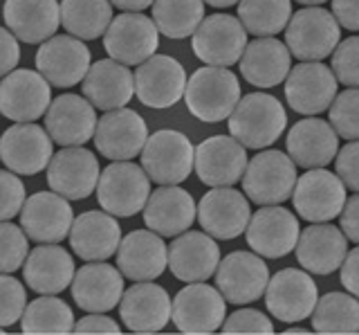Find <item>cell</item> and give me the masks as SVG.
<instances>
[{
	"label": "cell",
	"mask_w": 359,
	"mask_h": 335,
	"mask_svg": "<svg viewBox=\"0 0 359 335\" xmlns=\"http://www.w3.org/2000/svg\"><path fill=\"white\" fill-rule=\"evenodd\" d=\"M287 113L274 95L250 93L241 97L229 115V133L245 149L263 151L283 136Z\"/></svg>",
	"instance_id": "1"
},
{
	"label": "cell",
	"mask_w": 359,
	"mask_h": 335,
	"mask_svg": "<svg viewBox=\"0 0 359 335\" xmlns=\"http://www.w3.org/2000/svg\"><path fill=\"white\" fill-rule=\"evenodd\" d=\"M184 102L189 113L207 124L229 119L241 102V81L227 68L205 65L187 79Z\"/></svg>",
	"instance_id": "2"
},
{
	"label": "cell",
	"mask_w": 359,
	"mask_h": 335,
	"mask_svg": "<svg viewBox=\"0 0 359 335\" xmlns=\"http://www.w3.org/2000/svg\"><path fill=\"white\" fill-rule=\"evenodd\" d=\"M297 164L283 151L267 149L247 162L243 194L256 205H280L292 198L297 185Z\"/></svg>",
	"instance_id": "3"
},
{
	"label": "cell",
	"mask_w": 359,
	"mask_h": 335,
	"mask_svg": "<svg viewBox=\"0 0 359 335\" xmlns=\"http://www.w3.org/2000/svg\"><path fill=\"white\" fill-rule=\"evenodd\" d=\"M151 196V178L142 164L117 160L108 164L99 176L97 200L104 211L119 218H130L144 209Z\"/></svg>",
	"instance_id": "4"
},
{
	"label": "cell",
	"mask_w": 359,
	"mask_h": 335,
	"mask_svg": "<svg viewBox=\"0 0 359 335\" xmlns=\"http://www.w3.org/2000/svg\"><path fill=\"white\" fill-rule=\"evenodd\" d=\"M341 41V25L323 7H303L285 27V46L299 61H323Z\"/></svg>",
	"instance_id": "5"
},
{
	"label": "cell",
	"mask_w": 359,
	"mask_h": 335,
	"mask_svg": "<svg viewBox=\"0 0 359 335\" xmlns=\"http://www.w3.org/2000/svg\"><path fill=\"white\" fill-rule=\"evenodd\" d=\"M142 169L157 185H180L194 171L196 147L180 131L162 129L149 136L142 149Z\"/></svg>",
	"instance_id": "6"
},
{
	"label": "cell",
	"mask_w": 359,
	"mask_h": 335,
	"mask_svg": "<svg viewBox=\"0 0 359 335\" xmlns=\"http://www.w3.org/2000/svg\"><path fill=\"white\" fill-rule=\"evenodd\" d=\"M292 203L301 218L310 223H330L341 214L346 205V185L325 166L308 169L297 178Z\"/></svg>",
	"instance_id": "7"
},
{
	"label": "cell",
	"mask_w": 359,
	"mask_h": 335,
	"mask_svg": "<svg viewBox=\"0 0 359 335\" xmlns=\"http://www.w3.org/2000/svg\"><path fill=\"white\" fill-rule=\"evenodd\" d=\"M227 317V301L220 290L205 282H194L173 297L171 320L180 333H216Z\"/></svg>",
	"instance_id": "8"
},
{
	"label": "cell",
	"mask_w": 359,
	"mask_h": 335,
	"mask_svg": "<svg viewBox=\"0 0 359 335\" xmlns=\"http://www.w3.org/2000/svg\"><path fill=\"white\" fill-rule=\"evenodd\" d=\"M265 306L278 322H301L312 315L319 290L308 270L283 268L274 272L265 288Z\"/></svg>",
	"instance_id": "9"
},
{
	"label": "cell",
	"mask_w": 359,
	"mask_h": 335,
	"mask_svg": "<svg viewBox=\"0 0 359 335\" xmlns=\"http://www.w3.org/2000/svg\"><path fill=\"white\" fill-rule=\"evenodd\" d=\"M191 48L202 63L229 68L241 61L247 48V29L238 18L229 14H213L198 25Z\"/></svg>",
	"instance_id": "10"
},
{
	"label": "cell",
	"mask_w": 359,
	"mask_h": 335,
	"mask_svg": "<svg viewBox=\"0 0 359 335\" xmlns=\"http://www.w3.org/2000/svg\"><path fill=\"white\" fill-rule=\"evenodd\" d=\"M160 46V32L153 18L142 12H123L112 18L104 34V48L110 59L123 65H140L151 59Z\"/></svg>",
	"instance_id": "11"
},
{
	"label": "cell",
	"mask_w": 359,
	"mask_h": 335,
	"mask_svg": "<svg viewBox=\"0 0 359 335\" xmlns=\"http://www.w3.org/2000/svg\"><path fill=\"white\" fill-rule=\"evenodd\" d=\"M135 77V97L149 108H171L184 97L187 72L184 65L168 54H153L137 65Z\"/></svg>",
	"instance_id": "12"
},
{
	"label": "cell",
	"mask_w": 359,
	"mask_h": 335,
	"mask_svg": "<svg viewBox=\"0 0 359 335\" xmlns=\"http://www.w3.org/2000/svg\"><path fill=\"white\" fill-rule=\"evenodd\" d=\"M337 77L321 61H301L285 79L287 106L299 115L314 117L328 110L337 97Z\"/></svg>",
	"instance_id": "13"
},
{
	"label": "cell",
	"mask_w": 359,
	"mask_h": 335,
	"mask_svg": "<svg viewBox=\"0 0 359 335\" xmlns=\"http://www.w3.org/2000/svg\"><path fill=\"white\" fill-rule=\"evenodd\" d=\"M269 284L267 263L261 259V254L252 252H231L220 259L216 268V288L224 301L236 306L252 304L265 295Z\"/></svg>",
	"instance_id": "14"
},
{
	"label": "cell",
	"mask_w": 359,
	"mask_h": 335,
	"mask_svg": "<svg viewBox=\"0 0 359 335\" xmlns=\"http://www.w3.org/2000/svg\"><path fill=\"white\" fill-rule=\"evenodd\" d=\"M52 104V86L36 70L18 68L0 79V113L11 121H36Z\"/></svg>",
	"instance_id": "15"
},
{
	"label": "cell",
	"mask_w": 359,
	"mask_h": 335,
	"mask_svg": "<svg viewBox=\"0 0 359 335\" xmlns=\"http://www.w3.org/2000/svg\"><path fill=\"white\" fill-rule=\"evenodd\" d=\"M52 155L50 133L34 121H16L0 138V160L18 176H36L48 169Z\"/></svg>",
	"instance_id": "16"
},
{
	"label": "cell",
	"mask_w": 359,
	"mask_h": 335,
	"mask_svg": "<svg viewBox=\"0 0 359 335\" xmlns=\"http://www.w3.org/2000/svg\"><path fill=\"white\" fill-rule=\"evenodd\" d=\"M247 245L265 259H280L297 248L299 218L280 205H263L247 223Z\"/></svg>",
	"instance_id": "17"
},
{
	"label": "cell",
	"mask_w": 359,
	"mask_h": 335,
	"mask_svg": "<svg viewBox=\"0 0 359 335\" xmlns=\"http://www.w3.org/2000/svg\"><path fill=\"white\" fill-rule=\"evenodd\" d=\"M97 155L83 147H63L52 155L48 164V185L52 192L67 200H83L99 183Z\"/></svg>",
	"instance_id": "18"
},
{
	"label": "cell",
	"mask_w": 359,
	"mask_h": 335,
	"mask_svg": "<svg viewBox=\"0 0 359 335\" xmlns=\"http://www.w3.org/2000/svg\"><path fill=\"white\" fill-rule=\"evenodd\" d=\"M250 218V198L231 187H211L198 205V221L202 230L220 241L241 237Z\"/></svg>",
	"instance_id": "19"
},
{
	"label": "cell",
	"mask_w": 359,
	"mask_h": 335,
	"mask_svg": "<svg viewBox=\"0 0 359 335\" xmlns=\"http://www.w3.org/2000/svg\"><path fill=\"white\" fill-rule=\"evenodd\" d=\"M146 140H149V126L144 117L126 106L106 110V115H101L97 121L95 147L112 162L133 160L142 153Z\"/></svg>",
	"instance_id": "20"
},
{
	"label": "cell",
	"mask_w": 359,
	"mask_h": 335,
	"mask_svg": "<svg viewBox=\"0 0 359 335\" xmlns=\"http://www.w3.org/2000/svg\"><path fill=\"white\" fill-rule=\"evenodd\" d=\"M90 50L76 37H52L36 52V70L56 88H72L83 81L90 70Z\"/></svg>",
	"instance_id": "21"
},
{
	"label": "cell",
	"mask_w": 359,
	"mask_h": 335,
	"mask_svg": "<svg viewBox=\"0 0 359 335\" xmlns=\"http://www.w3.org/2000/svg\"><path fill=\"white\" fill-rule=\"evenodd\" d=\"M70 200L56 192H36L20 209V228L34 243H61L72 230Z\"/></svg>",
	"instance_id": "22"
},
{
	"label": "cell",
	"mask_w": 359,
	"mask_h": 335,
	"mask_svg": "<svg viewBox=\"0 0 359 335\" xmlns=\"http://www.w3.org/2000/svg\"><path fill=\"white\" fill-rule=\"evenodd\" d=\"M97 108L83 95L65 93L50 104L45 113V131L61 147H83L97 131Z\"/></svg>",
	"instance_id": "23"
},
{
	"label": "cell",
	"mask_w": 359,
	"mask_h": 335,
	"mask_svg": "<svg viewBox=\"0 0 359 335\" xmlns=\"http://www.w3.org/2000/svg\"><path fill=\"white\" fill-rule=\"evenodd\" d=\"M247 162V151L238 140L213 136L196 147L194 169L207 187H231L243 178Z\"/></svg>",
	"instance_id": "24"
},
{
	"label": "cell",
	"mask_w": 359,
	"mask_h": 335,
	"mask_svg": "<svg viewBox=\"0 0 359 335\" xmlns=\"http://www.w3.org/2000/svg\"><path fill=\"white\" fill-rule=\"evenodd\" d=\"M171 304L166 288L153 282H135L119 299V317L133 333H157L171 320Z\"/></svg>",
	"instance_id": "25"
},
{
	"label": "cell",
	"mask_w": 359,
	"mask_h": 335,
	"mask_svg": "<svg viewBox=\"0 0 359 335\" xmlns=\"http://www.w3.org/2000/svg\"><path fill=\"white\" fill-rule=\"evenodd\" d=\"M220 248L207 232H182L168 245V268L184 284L207 282L216 275Z\"/></svg>",
	"instance_id": "26"
},
{
	"label": "cell",
	"mask_w": 359,
	"mask_h": 335,
	"mask_svg": "<svg viewBox=\"0 0 359 335\" xmlns=\"http://www.w3.org/2000/svg\"><path fill=\"white\" fill-rule=\"evenodd\" d=\"M117 268L130 282H153L168 265V245L153 230H133L117 248Z\"/></svg>",
	"instance_id": "27"
},
{
	"label": "cell",
	"mask_w": 359,
	"mask_h": 335,
	"mask_svg": "<svg viewBox=\"0 0 359 335\" xmlns=\"http://www.w3.org/2000/svg\"><path fill=\"white\" fill-rule=\"evenodd\" d=\"M123 295V275L106 261H86L72 279V299L86 313H110Z\"/></svg>",
	"instance_id": "28"
},
{
	"label": "cell",
	"mask_w": 359,
	"mask_h": 335,
	"mask_svg": "<svg viewBox=\"0 0 359 335\" xmlns=\"http://www.w3.org/2000/svg\"><path fill=\"white\" fill-rule=\"evenodd\" d=\"M144 223L160 237H177L196 223L198 205L180 185H160L144 205Z\"/></svg>",
	"instance_id": "29"
},
{
	"label": "cell",
	"mask_w": 359,
	"mask_h": 335,
	"mask_svg": "<svg viewBox=\"0 0 359 335\" xmlns=\"http://www.w3.org/2000/svg\"><path fill=\"white\" fill-rule=\"evenodd\" d=\"M72 252L83 261H108L117 254L121 243V228L108 211L90 209L79 214L67 234Z\"/></svg>",
	"instance_id": "30"
},
{
	"label": "cell",
	"mask_w": 359,
	"mask_h": 335,
	"mask_svg": "<svg viewBox=\"0 0 359 335\" xmlns=\"http://www.w3.org/2000/svg\"><path fill=\"white\" fill-rule=\"evenodd\" d=\"M297 261L312 275H332L341 268L348 254V239L341 228L330 223H314L299 234Z\"/></svg>",
	"instance_id": "31"
},
{
	"label": "cell",
	"mask_w": 359,
	"mask_h": 335,
	"mask_svg": "<svg viewBox=\"0 0 359 335\" xmlns=\"http://www.w3.org/2000/svg\"><path fill=\"white\" fill-rule=\"evenodd\" d=\"M287 155L297 166L303 169H319L334 160L339 151V136L330 121L321 117L299 119L287 133Z\"/></svg>",
	"instance_id": "32"
},
{
	"label": "cell",
	"mask_w": 359,
	"mask_h": 335,
	"mask_svg": "<svg viewBox=\"0 0 359 335\" xmlns=\"http://www.w3.org/2000/svg\"><path fill=\"white\" fill-rule=\"evenodd\" d=\"M74 259L72 254L59 243H41L34 248L25 263H22V277L25 284L39 295H59L74 279Z\"/></svg>",
	"instance_id": "33"
},
{
	"label": "cell",
	"mask_w": 359,
	"mask_h": 335,
	"mask_svg": "<svg viewBox=\"0 0 359 335\" xmlns=\"http://www.w3.org/2000/svg\"><path fill=\"white\" fill-rule=\"evenodd\" d=\"M81 93L97 110L123 108L135 97V77L115 59H101L90 65L81 81Z\"/></svg>",
	"instance_id": "34"
},
{
	"label": "cell",
	"mask_w": 359,
	"mask_h": 335,
	"mask_svg": "<svg viewBox=\"0 0 359 335\" xmlns=\"http://www.w3.org/2000/svg\"><path fill=\"white\" fill-rule=\"evenodd\" d=\"M3 18L18 41L36 46L56 34L61 25V5L56 0H7Z\"/></svg>",
	"instance_id": "35"
},
{
	"label": "cell",
	"mask_w": 359,
	"mask_h": 335,
	"mask_svg": "<svg viewBox=\"0 0 359 335\" xmlns=\"http://www.w3.org/2000/svg\"><path fill=\"white\" fill-rule=\"evenodd\" d=\"M238 63L247 84L256 88H274L287 79L292 70V54L283 41L261 37L247 43Z\"/></svg>",
	"instance_id": "36"
},
{
	"label": "cell",
	"mask_w": 359,
	"mask_h": 335,
	"mask_svg": "<svg viewBox=\"0 0 359 335\" xmlns=\"http://www.w3.org/2000/svg\"><path fill=\"white\" fill-rule=\"evenodd\" d=\"M112 23L110 0H61V25L70 37L95 41Z\"/></svg>",
	"instance_id": "37"
},
{
	"label": "cell",
	"mask_w": 359,
	"mask_h": 335,
	"mask_svg": "<svg viewBox=\"0 0 359 335\" xmlns=\"http://www.w3.org/2000/svg\"><path fill=\"white\" fill-rule=\"evenodd\" d=\"M202 20H205L202 0H155L153 3V23L162 37L171 41L194 37Z\"/></svg>",
	"instance_id": "38"
},
{
	"label": "cell",
	"mask_w": 359,
	"mask_h": 335,
	"mask_svg": "<svg viewBox=\"0 0 359 335\" xmlns=\"http://www.w3.org/2000/svg\"><path fill=\"white\" fill-rule=\"evenodd\" d=\"M20 331L36 335H63L74 331V315L72 308L56 295H41L25 306L20 317Z\"/></svg>",
	"instance_id": "39"
},
{
	"label": "cell",
	"mask_w": 359,
	"mask_h": 335,
	"mask_svg": "<svg viewBox=\"0 0 359 335\" xmlns=\"http://www.w3.org/2000/svg\"><path fill=\"white\" fill-rule=\"evenodd\" d=\"M317 333H359V299L351 293H328L317 299L312 310Z\"/></svg>",
	"instance_id": "40"
},
{
	"label": "cell",
	"mask_w": 359,
	"mask_h": 335,
	"mask_svg": "<svg viewBox=\"0 0 359 335\" xmlns=\"http://www.w3.org/2000/svg\"><path fill=\"white\" fill-rule=\"evenodd\" d=\"M292 18V0H241L238 20L254 37H276Z\"/></svg>",
	"instance_id": "41"
},
{
	"label": "cell",
	"mask_w": 359,
	"mask_h": 335,
	"mask_svg": "<svg viewBox=\"0 0 359 335\" xmlns=\"http://www.w3.org/2000/svg\"><path fill=\"white\" fill-rule=\"evenodd\" d=\"M328 115L337 136L348 142L359 140V88H348L337 95L328 108Z\"/></svg>",
	"instance_id": "42"
},
{
	"label": "cell",
	"mask_w": 359,
	"mask_h": 335,
	"mask_svg": "<svg viewBox=\"0 0 359 335\" xmlns=\"http://www.w3.org/2000/svg\"><path fill=\"white\" fill-rule=\"evenodd\" d=\"M29 254V237L25 230L9 221H0V275L16 272Z\"/></svg>",
	"instance_id": "43"
},
{
	"label": "cell",
	"mask_w": 359,
	"mask_h": 335,
	"mask_svg": "<svg viewBox=\"0 0 359 335\" xmlns=\"http://www.w3.org/2000/svg\"><path fill=\"white\" fill-rule=\"evenodd\" d=\"M332 57V72L337 81L348 88H359V37H348L339 41Z\"/></svg>",
	"instance_id": "44"
},
{
	"label": "cell",
	"mask_w": 359,
	"mask_h": 335,
	"mask_svg": "<svg viewBox=\"0 0 359 335\" xmlns=\"http://www.w3.org/2000/svg\"><path fill=\"white\" fill-rule=\"evenodd\" d=\"M27 306V290L16 277L0 275V327L16 324Z\"/></svg>",
	"instance_id": "45"
},
{
	"label": "cell",
	"mask_w": 359,
	"mask_h": 335,
	"mask_svg": "<svg viewBox=\"0 0 359 335\" xmlns=\"http://www.w3.org/2000/svg\"><path fill=\"white\" fill-rule=\"evenodd\" d=\"M25 185L14 171H0V221L16 218L25 205Z\"/></svg>",
	"instance_id": "46"
},
{
	"label": "cell",
	"mask_w": 359,
	"mask_h": 335,
	"mask_svg": "<svg viewBox=\"0 0 359 335\" xmlns=\"http://www.w3.org/2000/svg\"><path fill=\"white\" fill-rule=\"evenodd\" d=\"M220 331L222 333H265V335H272L274 324L261 310L241 308V310L231 313L229 317H224Z\"/></svg>",
	"instance_id": "47"
},
{
	"label": "cell",
	"mask_w": 359,
	"mask_h": 335,
	"mask_svg": "<svg viewBox=\"0 0 359 335\" xmlns=\"http://www.w3.org/2000/svg\"><path fill=\"white\" fill-rule=\"evenodd\" d=\"M334 173L351 192H359V140L348 142L334 155Z\"/></svg>",
	"instance_id": "48"
},
{
	"label": "cell",
	"mask_w": 359,
	"mask_h": 335,
	"mask_svg": "<svg viewBox=\"0 0 359 335\" xmlns=\"http://www.w3.org/2000/svg\"><path fill=\"white\" fill-rule=\"evenodd\" d=\"M20 61V46L18 39L11 34L7 27H0V79L16 70Z\"/></svg>",
	"instance_id": "49"
},
{
	"label": "cell",
	"mask_w": 359,
	"mask_h": 335,
	"mask_svg": "<svg viewBox=\"0 0 359 335\" xmlns=\"http://www.w3.org/2000/svg\"><path fill=\"white\" fill-rule=\"evenodd\" d=\"M79 335H86V333H121L119 324L115 320L106 317V313H88L86 317H81L79 322H74V331Z\"/></svg>",
	"instance_id": "50"
},
{
	"label": "cell",
	"mask_w": 359,
	"mask_h": 335,
	"mask_svg": "<svg viewBox=\"0 0 359 335\" xmlns=\"http://www.w3.org/2000/svg\"><path fill=\"white\" fill-rule=\"evenodd\" d=\"M341 232L348 241L359 245V192L353 198H346V205L341 209Z\"/></svg>",
	"instance_id": "51"
},
{
	"label": "cell",
	"mask_w": 359,
	"mask_h": 335,
	"mask_svg": "<svg viewBox=\"0 0 359 335\" xmlns=\"http://www.w3.org/2000/svg\"><path fill=\"white\" fill-rule=\"evenodd\" d=\"M332 16L344 29L359 32V0H332Z\"/></svg>",
	"instance_id": "52"
},
{
	"label": "cell",
	"mask_w": 359,
	"mask_h": 335,
	"mask_svg": "<svg viewBox=\"0 0 359 335\" xmlns=\"http://www.w3.org/2000/svg\"><path fill=\"white\" fill-rule=\"evenodd\" d=\"M339 279H341V286L348 290V293L359 299V245L353 252L346 254V259L341 263Z\"/></svg>",
	"instance_id": "53"
},
{
	"label": "cell",
	"mask_w": 359,
	"mask_h": 335,
	"mask_svg": "<svg viewBox=\"0 0 359 335\" xmlns=\"http://www.w3.org/2000/svg\"><path fill=\"white\" fill-rule=\"evenodd\" d=\"M153 3L155 0H110V5L121 12H144V9L153 7Z\"/></svg>",
	"instance_id": "54"
},
{
	"label": "cell",
	"mask_w": 359,
	"mask_h": 335,
	"mask_svg": "<svg viewBox=\"0 0 359 335\" xmlns=\"http://www.w3.org/2000/svg\"><path fill=\"white\" fill-rule=\"evenodd\" d=\"M205 5H211V7H216V9H227V7H233V5H238L241 0H202Z\"/></svg>",
	"instance_id": "55"
},
{
	"label": "cell",
	"mask_w": 359,
	"mask_h": 335,
	"mask_svg": "<svg viewBox=\"0 0 359 335\" xmlns=\"http://www.w3.org/2000/svg\"><path fill=\"white\" fill-rule=\"evenodd\" d=\"M294 3H301L303 7H321L323 3H328V0H294Z\"/></svg>",
	"instance_id": "56"
},
{
	"label": "cell",
	"mask_w": 359,
	"mask_h": 335,
	"mask_svg": "<svg viewBox=\"0 0 359 335\" xmlns=\"http://www.w3.org/2000/svg\"><path fill=\"white\" fill-rule=\"evenodd\" d=\"M287 333H301V335H308V331L306 329H285V335Z\"/></svg>",
	"instance_id": "57"
},
{
	"label": "cell",
	"mask_w": 359,
	"mask_h": 335,
	"mask_svg": "<svg viewBox=\"0 0 359 335\" xmlns=\"http://www.w3.org/2000/svg\"><path fill=\"white\" fill-rule=\"evenodd\" d=\"M3 333H5V329H3V327H0V335H3Z\"/></svg>",
	"instance_id": "58"
}]
</instances>
